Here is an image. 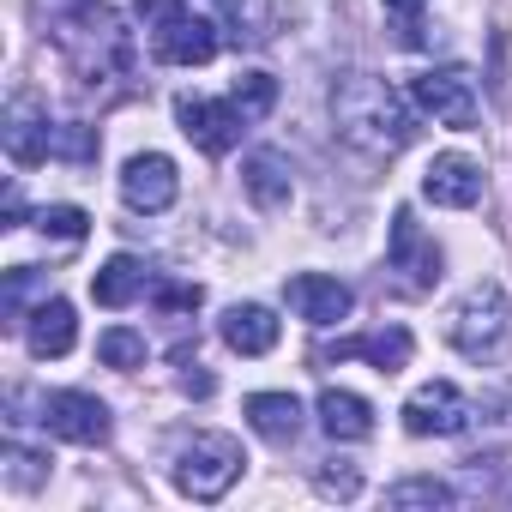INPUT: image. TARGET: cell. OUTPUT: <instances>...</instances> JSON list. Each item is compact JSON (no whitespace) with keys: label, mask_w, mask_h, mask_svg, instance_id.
I'll list each match as a JSON object with an SVG mask.
<instances>
[{"label":"cell","mask_w":512,"mask_h":512,"mask_svg":"<svg viewBox=\"0 0 512 512\" xmlns=\"http://www.w3.org/2000/svg\"><path fill=\"white\" fill-rule=\"evenodd\" d=\"M49 37L67 55V67L79 73L85 91L133 79V61H139L133 55V31L121 25L115 7H103V0H61L55 19H49Z\"/></svg>","instance_id":"cell-1"},{"label":"cell","mask_w":512,"mask_h":512,"mask_svg":"<svg viewBox=\"0 0 512 512\" xmlns=\"http://www.w3.org/2000/svg\"><path fill=\"white\" fill-rule=\"evenodd\" d=\"M332 121H338V139L362 157H398L410 139H416V121H410V103L374 79V73H344L332 85Z\"/></svg>","instance_id":"cell-2"},{"label":"cell","mask_w":512,"mask_h":512,"mask_svg":"<svg viewBox=\"0 0 512 512\" xmlns=\"http://www.w3.org/2000/svg\"><path fill=\"white\" fill-rule=\"evenodd\" d=\"M506 326H512V308H506V290L494 278L470 284L446 320V338L464 362H500L506 356Z\"/></svg>","instance_id":"cell-3"},{"label":"cell","mask_w":512,"mask_h":512,"mask_svg":"<svg viewBox=\"0 0 512 512\" xmlns=\"http://www.w3.org/2000/svg\"><path fill=\"white\" fill-rule=\"evenodd\" d=\"M139 25L151 31V49L169 67H205L217 55V25L199 19L187 0H139Z\"/></svg>","instance_id":"cell-4"},{"label":"cell","mask_w":512,"mask_h":512,"mask_svg":"<svg viewBox=\"0 0 512 512\" xmlns=\"http://www.w3.org/2000/svg\"><path fill=\"white\" fill-rule=\"evenodd\" d=\"M241 464H247L241 440L205 428V434H193V440L181 446V458H175V488H181L187 500H223V494L235 488Z\"/></svg>","instance_id":"cell-5"},{"label":"cell","mask_w":512,"mask_h":512,"mask_svg":"<svg viewBox=\"0 0 512 512\" xmlns=\"http://www.w3.org/2000/svg\"><path fill=\"white\" fill-rule=\"evenodd\" d=\"M410 97L422 115H434L440 127H458L470 133L476 127V79L464 67H434V73H416L410 79Z\"/></svg>","instance_id":"cell-6"},{"label":"cell","mask_w":512,"mask_h":512,"mask_svg":"<svg viewBox=\"0 0 512 512\" xmlns=\"http://www.w3.org/2000/svg\"><path fill=\"white\" fill-rule=\"evenodd\" d=\"M470 416H476V404L452 386V380H428V386H416L410 398H404V428L416 434V440H452V434H464L470 428Z\"/></svg>","instance_id":"cell-7"},{"label":"cell","mask_w":512,"mask_h":512,"mask_svg":"<svg viewBox=\"0 0 512 512\" xmlns=\"http://www.w3.org/2000/svg\"><path fill=\"white\" fill-rule=\"evenodd\" d=\"M175 121H181V133H187L205 157H223V151L241 139V127H247V115H241L235 103H211V97H193V91L175 97Z\"/></svg>","instance_id":"cell-8"},{"label":"cell","mask_w":512,"mask_h":512,"mask_svg":"<svg viewBox=\"0 0 512 512\" xmlns=\"http://www.w3.org/2000/svg\"><path fill=\"white\" fill-rule=\"evenodd\" d=\"M43 428L55 440H73V446H103L115 422H109V404L103 398H91V392H55L43 404Z\"/></svg>","instance_id":"cell-9"},{"label":"cell","mask_w":512,"mask_h":512,"mask_svg":"<svg viewBox=\"0 0 512 512\" xmlns=\"http://www.w3.org/2000/svg\"><path fill=\"white\" fill-rule=\"evenodd\" d=\"M392 272H404L410 290H434V278H440V247L422 235L410 205L392 211Z\"/></svg>","instance_id":"cell-10"},{"label":"cell","mask_w":512,"mask_h":512,"mask_svg":"<svg viewBox=\"0 0 512 512\" xmlns=\"http://www.w3.org/2000/svg\"><path fill=\"white\" fill-rule=\"evenodd\" d=\"M175 193H181V175H175V163H169L163 151L127 157V169H121V199H127L133 211H169Z\"/></svg>","instance_id":"cell-11"},{"label":"cell","mask_w":512,"mask_h":512,"mask_svg":"<svg viewBox=\"0 0 512 512\" xmlns=\"http://www.w3.org/2000/svg\"><path fill=\"white\" fill-rule=\"evenodd\" d=\"M284 302L308 320V326H338L350 308H356V296H350V284H338V278H320V272H302V278H290L284 284Z\"/></svg>","instance_id":"cell-12"},{"label":"cell","mask_w":512,"mask_h":512,"mask_svg":"<svg viewBox=\"0 0 512 512\" xmlns=\"http://www.w3.org/2000/svg\"><path fill=\"white\" fill-rule=\"evenodd\" d=\"M350 356L374 362V374H398V368H410L416 338H410L404 326H386V332H368V338H338V344H326V350H320V362H350Z\"/></svg>","instance_id":"cell-13"},{"label":"cell","mask_w":512,"mask_h":512,"mask_svg":"<svg viewBox=\"0 0 512 512\" xmlns=\"http://www.w3.org/2000/svg\"><path fill=\"white\" fill-rule=\"evenodd\" d=\"M422 193H428L434 205H446V211H470V205L482 199V163H470V157L446 151V157H434V163H428Z\"/></svg>","instance_id":"cell-14"},{"label":"cell","mask_w":512,"mask_h":512,"mask_svg":"<svg viewBox=\"0 0 512 512\" xmlns=\"http://www.w3.org/2000/svg\"><path fill=\"white\" fill-rule=\"evenodd\" d=\"M7 157L19 169H37L43 157H55V133H49V115L37 109V97H13V109H7Z\"/></svg>","instance_id":"cell-15"},{"label":"cell","mask_w":512,"mask_h":512,"mask_svg":"<svg viewBox=\"0 0 512 512\" xmlns=\"http://www.w3.org/2000/svg\"><path fill=\"white\" fill-rule=\"evenodd\" d=\"M241 187H247V199L260 205V211H284V205L296 199L290 157H284V151H247V163H241Z\"/></svg>","instance_id":"cell-16"},{"label":"cell","mask_w":512,"mask_h":512,"mask_svg":"<svg viewBox=\"0 0 512 512\" xmlns=\"http://www.w3.org/2000/svg\"><path fill=\"white\" fill-rule=\"evenodd\" d=\"M217 332H223V344L235 356H266V350H278V314L260 308V302H235Z\"/></svg>","instance_id":"cell-17"},{"label":"cell","mask_w":512,"mask_h":512,"mask_svg":"<svg viewBox=\"0 0 512 512\" xmlns=\"http://www.w3.org/2000/svg\"><path fill=\"white\" fill-rule=\"evenodd\" d=\"M145 290H151V272L133 260V253H115V260H103L97 278H91L97 308H127V302H139Z\"/></svg>","instance_id":"cell-18"},{"label":"cell","mask_w":512,"mask_h":512,"mask_svg":"<svg viewBox=\"0 0 512 512\" xmlns=\"http://www.w3.org/2000/svg\"><path fill=\"white\" fill-rule=\"evenodd\" d=\"M247 422H253V434H266L272 446H290L302 434V404H296V392H253L247 398Z\"/></svg>","instance_id":"cell-19"},{"label":"cell","mask_w":512,"mask_h":512,"mask_svg":"<svg viewBox=\"0 0 512 512\" xmlns=\"http://www.w3.org/2000/svg\"><path fill=\"white\" fill-rule=\"evenodd\" d=\"M320 428L332 440H368L374 434V404L356 398V392H344V386H326L320 392Z\"/></svg>","instance_id":"cell-20"},{"label":"cell","mask_w":512,"mask_h":512,"mask_svg":"<svg viewBox=\"0 0 512 512\" xmlns=\"http://www.w3.org/2000/svg\"><path fill=\"white\" fill-rule=\"evenodd\" d=\"M25 338H31V350L49 362V356H67V350L79 344V320H73V308L55 296V302H43V308L25 320Z\"/></svg>","instance_id":"cell-21"},{"label":"cell","mask_w":512,"mask_h":512,"mask_svg":"<svg viewBox=\"0 0 512 512\" xmlns=\"http://www.w3.org/2000/svg\"><path fill=\"white\" fill-rule=\"evenodd\" d=\"M235 49H260L272 37V0H211Z\"/></svg>","instance_id":"cell-22"},{"label":"cell","mask_w":512,"mask_h":512,"mask_svg":"<svg viewBox=\"0 0 512 512\" xmlns=\"http://www.w3.org/2000/svg\"><path fill=\"white\" fill-rule=\"evenodd\" d=\"M229 103H235L247 121H266L272 103H278V79H272V73H241V79L229 85Z\"/></svg>","instance_id":"cell-23"},{"label":"cell","mask_w":512,"mask_h":512,"mask_svg":"<svg viewBox=\"0 0 512 512\" xmlns=\"http://www.w3.org/2000/svg\"><path fill=\"white\" fill-rule=\"evenodd\" d=\"M380 7L392 19L398 49H428V7H422V0H380Z\"/></svg>","instance_id":"cell-24"},{"label":"cell","mask_w":512,"mask_h":512,"mask_svg":"<svg viewBox=\"0 0 512 512\" xmlns=\"http://www.w3.org/2000/svg\"><path fill=\"white\" fill-rule=\"evenodd\" d=\"M458 494L440 482V476H404L386 488V506H452Z\"/></svg>","instance_id":"cell-25"},{"label":"cell","mask_w":512,"mask_h":512,"mask_svg":"<svg viewBox=\"0 0 512 512\" xmlns=\"http://www.w3.org/2000/svg\"><path fill=\"white\" fill-rule=\"evenodd\" d=\"M97 356H103V368H139V362H145V338L127 332V326H109V332L97 338Z\"/></svg>","instance_id":"cell-26"},{"label":"cell","mask_w":512,"mask_h":512,"mask_svg":"<svg viewBox=\"0 0 512 512\" xmlns=\"http://www.w3.org/2000/svg\"><path fill=\"white\" fill-rule=\"evenodd\" d=\"M55 157L61 163H97V127H85V121H67V127H55Z\"/></svg>","instance_id":"cell-27"},{"label":"cell","mask_w":512,"mask_h":512,"mask_svg":"<svg viewBox=\"0 0 512 512\" xmlns=\"http://www.w3.org/2000/svg\"><path fill=\"white\" fill-rule=\"evenodd\" d=\"M37 229H43V235H55V241H85L91 217H85L79 205H43V211H37Z\"/></svg>","instance_id":"cell-28"},{"label":"cell","mask_w":512,"mask_h":512,"mask_svg":"<svg viewBox=\"0 0 512 512\" xmlns=\"http://www.w3.org/2000/svg\"><path fill=\"white\" fill-rule=\"evenodd\" d=\"M314 488H320L326 500H356V494H362V476H356V464L332 458V464H320V470H314Z\"/></svg>","instance_id":"cell-29"},{"label":"cell","mask_w":512,"mask_h":512,"mask_svg":"<svg viewBox=\"0 0 512 512\" xmlns=\"http://www.w3.org/2000/svg\"><path fill=\"white\" fill-rule=\"evenodd\" d=\"M7 464H13V470H7V482H13V488H37V482H43V470H37L43 458H37V452L13 446V452H7Z\"/></svg>","instance_id":"cell-30"},{"label":"cell","mask_w":512,"mask_h":512,"mask_svg":"<svg viewBox=\"0 0 512 512\" xmlns=\"http://www.w3.org/2000/svg\"><path fill=\"white\" fill-rule=\"evenodd\" d=\"M157 302H163L169 314H193V308L205 302V290H199V284H163V290H157Z\"/></svg>","instance_id":"cell-31"},{"label":"cell","mask_w":512,"mask_h":512,"mask_svg":"<svg viewBox=\"0 0 512 512\" xmlns=\"http://www.w3.org/2000/svg\"><path fill=\"white\" fill-rule=\"evenodd\" d=\"M211 386H217V380H211L199 362H193V368H181V392H187V398H211Z\"/></svg>","instance_id":"cell-32"},{"label":"cell","mask_w":512,"mask_h":512,"mask_svg":"<svg viewBox=\"0 0 512 512\" xmlns=\"http://www.w3.org/2000/svg\"><path fill=\"white\" fill-rule=\"evenodd\" d=\"M19 223H25V199H19V187H13V193H7V229H19Z\"/></svg>","instance_id":"cell-33"}]
</instances>
